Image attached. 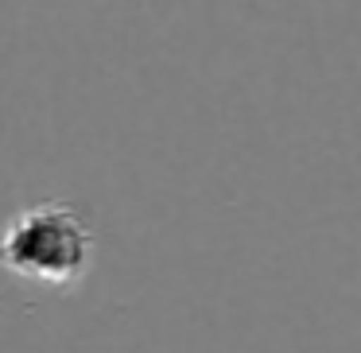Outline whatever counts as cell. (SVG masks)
Instances as JSON below:
<instances>
[{
  "label": "cell",
  "mask_w": 361,
  "mask_h": 353,
  "mask_svg": "<svg viewBox=\"0 0 361 353\" xmlns=\"http://www.w3.org/2000/svg\"><path fill=\"white\" fill-rule=\"evenodd\" d=\"M94 260V229L71 202H35L0 233V268L39 287H74Z\"/></svg>",
  "instance_id": "cell-1"
}]
</instances>
